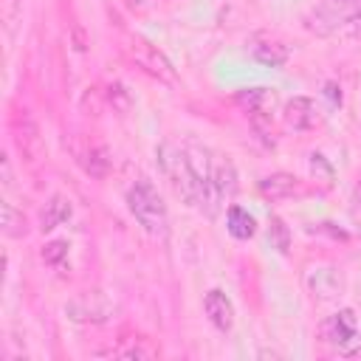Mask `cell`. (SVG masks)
Instances as JSON below:
<instances>
[{
    "label": "cell",
    "instance_id": "25",
    "mask_svg": "<svg viewBox=\"0 0 361 361\" xmlns=\"http://www.w3.org/2000/svg\"><path fill=\"white\" fill-rule=\"evenodd\" d=\"M344 25H347V31H350L353 37H361V8L353 11V14L344 20Z\"/></svg>",
    "mask_w": 361,
    "mask_h": 361
},
{
    "label": "cell",
    "instance_id": "5",
    "mask_svg": "<svg viewBox=\"0 0 361 361\" xmlns=\"http://www.w3.org/2000/svg\"><path fill=\"white\" fill-rule=\"evenodd\" d=\"M305 282H307V290H310V296H313L316 302H330V299H336V296L341 293V288H344L341 274H338L333 265L310 268L307 276H305Z\"/></svg>",
    "mask_w": 361,
    "mask_h": 361
},
{
    "label": "cell",
    "instance_id": "2",
    "mask_svg": "<svg viewBox=\"0 0 361 361\" xmlns=\"http://www.w3.org/2000/svg\"><path fill=\"white\" fill-rule=\"evenodd\" d=\"M155 155H158V164H161L164 175H166L169 183H172L175 195H178L180 200H186L189 206H195V203H197V183H195V175H192V169H189L186 152L178 149L175 144H161V147L155 149Z\"/></svg>",
    "mask_w": 361,
    "mask_h": 361
},
{
    "label": "cell",
    "instance_id": "13",
    "mask_svg": "<svg viewBox=\"0 0 361 361\" xmlns=\"http://www.w3.org/2000/svg\"><path fill=\"white\" fill-rule=\"evenodd\" d=\"M71 214H73L71 200L62 197V195H54V197L42 206V212H39V228H42V231H54V228H56L59 223H65Z\"/></svg>",
    "mask_w": 361,
    "mask_h": 361
},
{
    "label": "cell",
    "instance_id": "3",
    "mask_svg": "<svg viewBox=\"0 0 361 361\" xmlns=\"http://www.w3.org/2000/svg\"><path fill=\"white\" fill-rule=\"evenodd\" d=\"M121 48L130 56V62H135L144 73H149V76H155L158 82H166V85H175L178 82V73H175L172 62L155 45H149L144 37H124V45Z\"/></svg>",
    "mask_w": 361,
    "mask_h": 361
},
{
    "label": "cell",
    "instance_id": "1",
    "mask_svg": "<svg viewBox=\"0 0 361 361\" xmlns=\"http://www.w3.org/2000/svg\"><path fill=\"white\" fill-rule=\"evenodd\" d=\"M127 206L133 212V217L141 223V228L152 237H166L169 231V214H166V206L158 195V189L147 180V178H138L130 192H127Z\"/></svg>",
    "mask_w": 361,
    "mask_h": 361
},
{
    "label": "cell",
    "instance_id": "6",
    "mask_svg": "<svg viewBox=\"0 0 361 361\" xmlns=\"http://www.w3.org/2000/svg\"><path fill=\"white\" fill-rule=\"evenodd\" d=\"M355 330H358V322H355V313L350 307H344V310H338L322 322V338L336 344L338 350L355 338Z\"/></svg>",
    "mask_w": 361,
    "mask_h": 361
},
{
    "label": "cell",
    "instance_id": "24",
    "mask_svg": "<svg viewBox=\"0 0 361 361\" xmlns=\"http://www.w3.org/2000/svg\"><path fill=\"white\" fill-rule=\"evenodd\" d=\"M310 231L327 234V237H333V240H347V231H344V228H338L336 223H316V228H310Z\"/></svg>",
    "mask_w": 361,
    "mask_h": 361
},
{
    "label": "cell",
    "instance_id": "28",
    "mask_svg": "<svg viewBox=\"0 0 361 361\" xmlns=\"http://www.w3.org/2000/svg\"><path fill=\"white\" fill-rule=\"evenodd\" d=\"M341 353H344L347 358H361V338H358V344H355V347H350V344H347V347H341Z\"/></svg>",
    "mask_w": 361,
    "mask_h": 361
},
{
    "label": "cell",
    "instance_id": "19",
    "mask_svg": "<svg viewBox=\"0 0 361 361\" xmlns=\"http://www.w3.org/2000/svg\"><path fill=\"white\" fill-rule=\"evenodd\" d=\"M104 99H107V104H110L116 113H130V107H133V96H130V90H127L121 82H110Z\"/></svg>",
    "mask_w": 361,
    "mask_h": 361
},
{
    "label": "cell",
    "instance_id": "16",
    "mask_svg": "<svg viewBox=\"0 0 361 361\" xmlns=\"http://www.w3.org/2000/svg\"><path fill=\"white\" fill-rule=\"evenodd\" d=\"M226 228H228L231 237L248 240V237H254V231H257V220H254L243 206L231 203V206H228V214H226Z\"/></svg>",
    "mask_w": 361,
    "mask_h": 361
},
{
    "label": "cell",
    "instance_id": "17",
    "mask_svg": "<svg viewBox=\"0 0 361 361\" xmlns=\"http://www.w3.org/2000/svg\"><path fill=\"white\" fill-rule=\"evenodd\" d=\"M268 243H271V248H276L279 254H288V248H290V228H288L285 220L276 217V214L268 220Z\"/></svg>",
    "mask_w": 361,
    "mask_h": 361
},
{
    "label": "cell",
    "instance_id": "18",
    "mask_svg": "<svg viewBox=\"0 0 361 361\" xmlns=\"http://www.w3.org/2000/svg\"><path fill=\"white\" fill-rule=\"evenodd\" d=\"M307 166H310V175H313L316 180H322L324 186H330V183L336 180V166L330 164L327 155H322V152H310V155H307Z\"/></svg>",
    "mask_w": 361,
    "mask_h": 361
},
{
    "label": "cell",
    "instance_id": "10",
    "mask_svg": "<svg viewBox=\"0 0 361 361\" xmlns=\"http://www.w3.org/2000/svg\"><path fill=\"white\" fill-rule=\"evenodd\" d=\"M285 124L290 130H310L316 124V107L307 96H293L288 104H285Z\"/></svg>",
    "mask_w": 361,
    "mask_h": 361
},
{
    "label": "cell",
    "instance_id": "15",
    "mask_svg": "<svg viewBox=\"0 0 361 361\" xmlns=\"http://www.w3.org/2000/svg\"><path fill=\"white\" fill-rule=\"evenodd\" d=\"M79 161H82V169H85L90 178H104V175L110 172V152H107L104 144H90V147L79 155Z\"/></svg>",
    "mask_w": 361,
    "mask_h": 361
},
{
    "label": "cell",
    "instance_id": "20",
    "mask_svg": "<svg viewBox=\"0 0 361 361\" xmlns=\"http://www.w3.org/2000/svg\"><path fill=\"white\" fill-rule=\"evenodd\" d=\"M3 231H6V237H23L25 234V217L11 203H3Z\"/></svg>",
    "mask_w": 361,
    "mask_h": 361
},
{
    "label": "cell",
    "instance_id": "23",
    "mask_svg": "<svg viewBox=\"0 0 361 361\" xmlns=\"http://www.w3.org/2000/svg\"><path fill=\"white\" fill-rule=\"evenodd\" d=\"M322 96L330 102V107H341V99H344V93H341V85H338V82H324V87H322Z\"/></svg>",
    "mask_w": 361,
    "mask_h": 361
},
{
    "label": "cell",
    "instance_id": "27",
    "mask_svg": "<svg viewBox=\"0 0 361 361\" xmlns=\"http://www.w3.org/2000/svg\"><path fill=\"white\" fill-rule=\"evenodd\" d=\"M353 214L355 220H361V180L355 183V192H353Z\"/></svg>",
    "mask_w": 361,
    "mask_h": 361
},
{
    "label": "cell",
    "instance_id": "8",
    "mask_svg": "<svg viewBox=\"0 0 361 361\" xmlns=\"http://www.w3.org/2000/svg\"><path fill=\"white\" fill-rule=\"evenodd\" d=\"M212 180H214V189L220 195V200H231L237 195V169H234V161L228 155H214L212 161Z\"/></svg>",
    "mask_w": 361,
    "mask_h": 361
},
{
    "label": "cell",
    "instance_id": "14",
    "mask_svg": "<svg viewBox=\"0 0 361 361\" xmlns=\"http://www.w3.org/2000/svg\"><path fill=\"white\" fill-rule=\"evenodd\" d=\"M234 102L251 116V113H268L274 107V93L268 87H245V90H237Z\"/></svg>",
    "mask_w": 361,
    "mask_h": 361
},
{
    "label": "cell",
    "instance_id": "9",
    "mask_svg": "<svg viewBox=\"0 0 361 361\" xmlns=\"http://www.w3.org/2000/svg\"><path fill=\"white\" fill-rule=\"evenodd\" d=\"M248 51L257 62H262L268 68H282L288 62V48L279 39H271V37H254Z\"/></svg>",
    "mask_w": 361,
    "mask_h": 361
},
{
    "label": "cell",
    "instance_id": "12",
    "mask_svg": "<svg viewBox=\"0 0 361 361\" xmlns=\"http://www.w3.org/2000/svg\"><path fill=\"white\" fill-rule=\"evenodd\" d=\"M350 14H344L341 8H333V6H319L316 11H310L307 17H305V25L313 31V34H330L333 28H338L344 20H347Z\"/></svg>",
    "mask_w": 361,
    "mask_h": 361
},
{
    "label": "cell",
    "instance_id": "11",
    "mask_svg": "<svg viewBox=\"0 0 361 361\" xmlns=\"http://www.w3.org/2000/svg\"><path fill=\"white\" fill-rule=\"evenodd\" d=\"M299 189V180L290 172H271L259 180V195L268 200H282Z\"/></svg>",
    "mask_w": 361,
    "mask_h": 361
},
{
    "label": "cell",
    "instance_id": "26",
    "mask_svg": "<svg viewBox=\"0 0 361 361\" xmlns=\"http://www.w3.org/2000/svg\"><path fill=\"white\" fill-rule=\"evenodd\" d=\"M73 45H76V51H87V39H85L82 25H73Z\"/></svg>",
    "mask_w": 361,
    "mask_h": 361
},
{
    "label": "cell",
    "instance_id": "21",
    "mask_svg": "<svg viewBox=\"0 0 361 361\" xmlns=\"http://www.w3.org/2000/svg\"><path fill=\"white\" fill-rule=\"evenodd\" d=\"M68 259V243L65 240H51L42 245V262L51 268H59Z\"/></svg>",
    "mask_w": 361,
    "mask_h": 361
},
{
    "label": "cell",
    "instance_id": "29",
    "mask_svg": "<svg viewBox=\"0 0 361 361\" xmlns=\"http://www.w3.org/2000/svg\"><path fill=\"white\" fill-rule=\"evenodd\" d=\"M347 3H353V0H347Z\"/></svg>",
    "mask_w": 361,
    "mask_h": 361
},
{
    "label": "cell",
    "instance_id": "7",
    "mask_svg": "<svg viewBox=\"0 0 361 361\" xmlns=\"http://www.w3.org/2000/svg\"><path fill=\"white\" fill-rule=\"evenodd\" d=\"M203 310H206V316H209V322L217 327V330H231V324H234V305H231V299L223 293V290H217V288H212L206 296H203Z\"/></svg>",
    "mask_w": 361,
    "mask_h": 361
},
{
    "label": "cell",
    "instance_id": "4",
    "mask_svg": "<svg viewBox=\"0 0 361 361\" xmlns=\"http://www.w3.org/2000/svg\"><path fill=\"white\" fill-rule=\"evenodd\" d=\"M65 310H68V316L76 319V322H93V324H99V322H107V316H110V302L104 299V293L87 290V293L76 296L73 302H68Z\"/></svg>",
    "mask_w": 361,
    "mask_h": 361
},
{
    "label": "cell",
    "instance_id": "22",
    "mask_svg": "<svg viewBox=\"0 0 361 361\" xmlns=\"http://www.w3.org/2000/svg\"><path fill=\"white\" fill-rule=\"evenodd\" d=\"M141 341H144V338H138V344L133 341L130 347L118 350V355H121V358H152V355H155V350H152V347H141Z\"/></svg>",
    "mask_w": 361,
    "mask_h": 361
}]
</instances>
